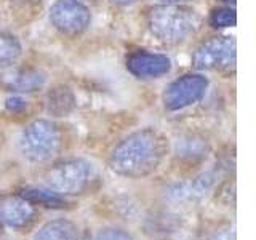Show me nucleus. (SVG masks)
I'll return each mask as SVG.
<instances>
[{
  "instance_id": "nucleus-1",
  "label": "nucleus",
  "mask_w": 256,
  "mask_h": 240,
  "mask_svg": "<svg viewBox=\"0 0 256 240\" xmlns=\"http://www.w3.org/2000/svg\"><path fill=\"white\" fill-rule=\"evenodd\" d=\"M168 152V141L154 128H142L124 138L110 152L112 172L132 180L152 174Z\"/></svg>"
},
{
  "instance_id": "nucleus-2",
  "label": "nucleus",
  "mask_w": 256,
  "mask_h": 240,
  "mask_svg": "<svg viewBox=\"0 0 256 240\" xmlns=\"http://www.w3.org/2000/svg\"><path fill=\"white\" fill-rule=\"evenodd\" d=\"M148 26L150 34L160 42L176 45L198 29L200 18L189 6L180 4H162L149 10Z\"/></svg>"
},
{
  "instance_id": "nucleus-3",
  "label": "nucleus",
  "mask_w": 256,
  "mask_h": 240,
  "mask_svg": "<svg viewBox=\"0 0 256 240\" xmlns=\"http://www.w3.org/2000/svg\"><path fill=\"white\" fill-rule=\"evenodd\" d=\"M62 136L60 128L50 120L38 118L30 122L20 136V150L30 162H50L60 154Z\"/></svg>"
},
{
  "instance_id": "nucleus-4",
  "label": "nucleus",
  "mask_w": 256,
  "mask_h": 240,
  "mask_svg": "<svg viewBox=\"0 0 256 240\" xmlns=\"http://www.w3.org/2000/svg\"><path fill=\"white\" fill-rule=\"evenodd\" d=\"M92 164L84 158H66L54 164L46 172L48 189L61 196H78L86 190L92 181Z\"/></svg>"
},
{
  "instance_id": "nucleus-5",
  "label": "nucleus",
  "mask_w": 256,
  "mask_h": 240,
  "mask_svg": "<svg viewBox=\"0 0 256 240\" xmlns=\"http://www.w3.org/2000/svg\"><path fill=\"white\" fill-rule=\"evenodd\" d=\"M236 38L220 36L206 40L197 48L192 56V64L198 70H226L236 66Z\"/></svg>"
},
{
  "instance_id": "nucleus-6",
  "label": "nucleus",
  "mask_w": 256,
  "mask_h": 240,
  "mask_svg": "<svg viewBox=\"0 0 256 240\" xmlns=\"http://www.w3.org/2000/svg\"><path fill=\"white\" fill-rule=\"evenodd\" d=\"M208 78L200 74H186L176 78L164 92V106L168 110H181L204 98Z\"/></svg>"
},
{
  "instance_id": "nucleus-7",
  "label": "nucleus",
  "mask_w": 256,
  "mask_h": 240,
  "mask_svg": "<svg viewBox=\"0 0 256 240\" xmlns=\"http://www.w3.org/2000/svg\"><path fill=\"white\" fill-rule=\"evenodd\" d=\"M50 21L62 34L78 36L90 26L92 14L80 0H56L50 8Z\"/></svg>"
},
{
  "instance_id": "nucleus-8",
  "label": "nucleus",
  "mask_w": 256,
  "mask_h": 240,
  "mask_svg": "<svg viewBox=\"0 0 256 240\" xmlns=\"http://www.w3.org/2000/svg\"><path fill=\"white\" fill-rule=\"evenodd\" d=\"M36 206L18 196L0 197V221L12 229H26L36 221Z\"/></svg>"
},
{
  "instance_id": "nucleus-9",
  "label": "nucleus",
  "mask_w": 256,
  "mask_h": 240,
  "mask_svg": "<svg viewBox=\"0 0 256 240\" xmlns=\"http://www.w3.org/2000/svg\"><path fill=\"white\" fill-rule=\"evenodd\" d=\"M126 69L138 78H158L170 72L172 61L165 54L134 52L126 58Z\"/></svg>"
},
{
  "instance_id": "nucleus-10",
  "label": "nucleus",
  "mask_w": 256,
  "mask_h": 240,
  "mask_svg": "<svg viewBox=\"0 0 256 240\" xmlns=\"http://www.w3.org/2000/svg\"><path fill=\"white\" fill-rule=\"evenodd\" d=\"M216 174L213 172H206L196 176L192 181L178 182L166 190V197L174 204H194L202 200L210 189L214 186Z\"/></svg>"
},
{
  "instance_id": "nucleus-11",
  "label": "nucleus",
  "mask_w": 256,
  "mask_h": 240,
  "mask_svg": "<svg viewBox=\"0 0 256 240\" xmlns=\"http://www.w3.org/2000/svg\"><path fill=\"white\" fill-rule=\"evenodd\" d=\"M0 82H2L5 88L12 92L30 93L40 90L45 85L46 77L42 70L26 68V69H13L10 72H6V74L0 77Z\"/></svg>"
},
{
  "instance_id": "nucleus-12",
  "label": "nucleus",
  "mask_w": 256,
  "mask_h": 240,
  "mask_svg": "<svg viewBox=\"0 0 256 240\" xmlns=\"http://www.w3.org/2000/svg\"><path fill=\"white\" fill-rule=\"evenodd\" d=\"M208 149H210L208 142L198 134H184L178 138L174 144L176 156L181 160H186V162H197V160L205 158Z\"/></svg>"
},
{
  "instance_id": "nucleus-13",
  "label": "nucleus",
  "mask_w": 256,
  "mask_h": 240,
  "mask_svg": "<svg viewBox=\"0 0 256 240\" xmlns=\"http://www.w3.org/2000/svg\"><path fill=\"white\" fill-rule=\"evenodd\" d=\"M34 240H78V229L69 220H53L37 230Z\"/></svg>"
},
{
  "instance_id": "nucleus-14",
  "label": "nucleus",
  "mask_w": 256,
  "mask_h": 240,
  "mask_svg": "<svg viewBox=\"0 0 256 240\" xmlns=\"http://www.w3.org/2000/svg\"><path fill=\"white\" fill-rule=\"evenodd\" d=\"M20 196L22 198H26L29 204L32 205H38L44 208H52V210H62V208H68L69 202L64 196L58 194L52 189H44V188H26L20 192Z\"/></svg>"
},
{
  "instance_id": "nucleus-15",
  "label": "nucleus",
  "mask_w": 256,
  "mask_h": 240,
  "mask_svg": "<svg viewBox=\"0 0 256 240\" xmlns=\"http://www.w3.org/2000/svg\"><path fill=\"white\" fill-rule=\"evenodd\" d=\"M74 94L70 93L69 88H54V90L48 96V112L56 117L68 116L69 112L74 109Z\"/></svg>"
},
{
  "instance_id": "nucleus-16",
  "label": "nucleus",
  "mask_w": 256,
  "mask_h": 240,
  "mask_svg": "<svg viewBox=\"0 0 256 240\" xmlns=\"http://www.w3.org/2000/svg\"><path fill=\"white\" fill-rule=\"evenodd\" d=\"M22 46L20 38L10 32H0V68L12 66L20 60Z\"/></svg>"
},
{
  "instance_id": "nucleus-17",
  "label": "nucleus",
  "mask_w": 256,
  "mask_h": 240,
  "mask_svg": "<svg viewBox=\"0 0 256 240\" xmlns=\"http://www.w3.org/2000/svg\"><path fill=\"white\" fill-rule=\"evenodd\" d=\"M210 22L213 28H232L237 22V14L234 8H218L212 13Z\"/></svg>"
},
{
  "instance_id": "nucleus-18",
  "label": "nucleus",
  "mask_w": 256,
  "mask_h": 240,
  "mask_svg": "<svg viewBox=\"0 0 256 240\" xmlns=\"http://www.w3.org/2000/svg\"><path fill=\"white\" fill-rule=\"evenodd\" d=\"M94 240H134L126 230L120 228H106L98 232Z\"/></svg>"
},
{
  "instance_id": "nucleus-19",
  "label": "nucleus",
  "mask_w": 256,
  "mask_h": 240,
  "mask_svg": "<svg viewBox=\"0 0 256 240\" xmlns=\"http://www.w3.org/2000/svg\"><path fill=\"white\" fill-rule=\"evenodd\" d=\"M5 108L8 112H12V114H21L22 110L28 109V101L22 100L18 94H13L10 98L5 100Z\"/></svg>"
},
{
  "instance_id": "nucleus-20",
  "label": "nucleus",
  "mask_w": 256,
  "mask_h": 240,
  "mask_svg": "<svg viewBox=\"0 0 256 240\" xmlns=\"http://www.w3.org/2000/svg\"><path fill=\"white\" fill-rule=\"evenodd\" d=\"M134 2H138V0H110V4H114V5H122V6H125V5H132V4H134Z\"/></svg>"
},
{
  "instance_id": "nucleus-21",
  "label": "nucleus",
  "mask_w": 256,
  "mask_h": 240,
  "mask_svg": "<svg viewBox=\"0 0 256 240\" xmlns=\"http://www.w3.org/2000/svg\"><path fill=\"white\" fill-rule=\"evenodd\" d=\"M162 4H181V2H186V0H160Z\"/></svg>"
},
{
  "instance_id": "nucleus-22",
  "label": "nucleus",
  "mask_w": 256,
  "mask_h": 240,
  "mask_svg": "<svg viewBox=\"0 0 256 240\" xmlns=\"http://www.w3.org/2000/svg\"><path fill=\"white\" fill-rule=\"evenodd\" d=\"M2 230H4V224H2V221H0V236H2Z\"/></svg>"
},
{
  "instance_id": "nucleus-23",
  "label": "nucleus",
  "mask_w": 256,
  "mask_h": 240,
  "mask_svg": "<svg viewBox=\"0 0 256 240\" xmlns=\"http://www.w3.org/2000/svg\"><path fill=\"white\" fill-rule=\"evenodd\" d=\"M82 240H86V238H82Z\"/></svg>"
}]
</instances>
